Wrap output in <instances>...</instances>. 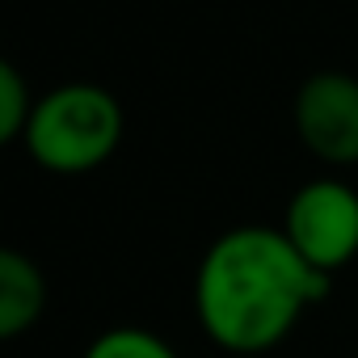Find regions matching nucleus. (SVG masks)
<instances>
[{"mask_svg": "<svg viewBox=\"0 0 358 358\" xmlns=\"http://www.w3.org/2000/svg\"><path fill=\"white\" fill-rule=\"evenodd\" d=\"M329 274L312 270L282 228H232L199 262L194 308L207 337L232 354L274 350L295 320L324 299Z\"/></svg>", "mask_w": 358, "mask_h": 358, "instance_id": "f257e3e1", "label": "nucleus"}, {"mask_svg": "<svg viewBox=\"0 0 358 358\" xmlns=\"http://www.w3.org/2000/svg\"><path fill=\"white\" fill-rule=\"evenodd\" d=\"M118 139H122V110L114 93L76 80L38 97L22 143L34 156V164L51 173H89L114 156Z\"/></svg>", "mask_w": 358, "mask_h": 358, "instance_id": "f03ea898", "label": "nucleus"}, {"mask_svg": "<svg viewBox=\"0 0 358 358\" xmlns=\"http://www.w3.org/2000/svg\"><path fill=\"white\" fill-rule=\"evenodd\" d=\"M282 236L312 270L333 278L358 253V194L337 177H316L299 186L287 203Z\"/></svg>", "mask_w": 358, "mask_h": 358, "instance_id": "7ed1b4c3", "label": "nucleus"}, {"mask_svg": "<svg viewBox=\"0 0 358 358\" xmlns=\"http://www.w3.org/2000/svg\"><path fill=\"white\" fill-rule=\"evenodd\" d=\"M295 135L324 164H358V80L345 72H316L295 93Z\"/></svg>", "mask_w": 358, "mask_h": 358, "instance_id": "20e7f679", "label": "nucleus"}, {"mask_svg": "<svg viewBox=\"0 0 358 358\" xmlns=\"http://www.w3.org/2000/svg\"><path fill=\"white\" fill-rule=\"evenodd\" d=\"M43 308H47L43 270L26 253L5 249L0 253V337H22L30 324H38Z\"/></svg>", "mask_w": 358, "mask_h": 358, "instance_id": "39448f33", "label": "nucleus"}, {"mask_svg": "<svg viewBox=\"0 0 358 358\" xmlns=\"http://www.w3.org/2000/svg\"><path fill=\"white\" fill-rule=\"evenodd\" d=\"M34 106H38V101L30 97L26 76H22L13 64H0V143L26 139V127H30Z\"/></svg>", "mask_w": 358, "mask_h": 358, "instance_id": "423d86ee", "label": "nucleus"}, {"mask_svg": "<svg viewBox=\"0 0 358 358\" xmlns=\"http://www.w3.org/2000/svg\"><path fill=\"white\" fill-rule=\"evenodd\" d=\"M85 358H177V354L169 350V341H160L148 329H110L93 337Z\"/></svg>", "mask_w": 358, "mask_h": 358, "instance_id": "0eeeda50", "label": "nucleus"}]
</instances>
